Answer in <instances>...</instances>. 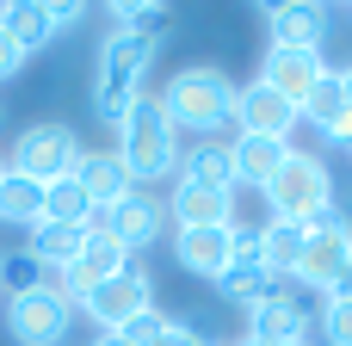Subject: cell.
<instances>
[{
    "mask_svg": "<svg viewBox=\"0 0 352 346\" xmlns=\"http://www.w3.org/2000/svg\"><path fill=\"white\" fill-rule=\"evenodd\" d=\"M161 111H167V124L186 136H217V130H229L235 124V80L223 74V68H210V62H192V68H179L161 93Z\"/></svg>",
    "mask_w": 352,
    "mask_h": 346,
    "instance_id": "6da1fadb",
    "label": "cell"
},
{
    "mask_svg": "<svg viewBox=\"0 0 352 346\" xmlns=\"http://www.w3.org/2000/svg\"><path fill=\"white\" fill-rule=\"evenodd\" d=\"M118 161L130 167L136 186L179 173V130L167 124V111H161L155 93H142V99L124 111V124H118Z\"/></svg>",
    "mask_w": 352,
    "mask_h": 346,
    "instance_id": "7a4b0ae2",
    "label": "cell"
},
{
    "mask_svg": "<svg viewBox=\"0 0 352 346\" xmlns=\"http://www.w3.org/2000/svg\"><path fill=\"white\" fill-rule=\"evenodd\" d=\"M161 37H130V31H111L105 50H99V80H93V111L105 124H124V111L142 99V80H148V62H155Z\"/></svg>",
    "mask_w": 352,
    "mask_h": 346,
    "instance_id": "3957f363",
    "label": "cell"
},
{
    "mask_svg": "<svg viewBox=\"0 0 352 346\" xmlns=\"http://www.w3.org/2000/svg\"><path fill=\"white\" fill-rule=\"evenodd\" d=\"M266 204H272L278 223H303V229L322 223V217L334 210V173H328V161L291 149V161H285L278 180L266 186Z\"/></svg>",
    "mask_w": 352,
    "mask_h": 346,
    "instance_id": "277c9868",
    "label": "cell"
},
{
    "mask_svg": "<svg viewBox=\"0 0 352 346\" xmlns=\"http://www.w3.org/2000/svg\"><path fill=\"white\" fill-rule=\"evenodd\" d=\"M68 322H74V303L62 297V285L50 272H43V285H31L6 303V334L19 346H56L68 334Z\"/></svg>",
    "mask_w": 352,
    "mask_h": 346,
    "instance_id": "5b68a950",
    "label": "cell"
},
{
    "mask_svg": "<svg viewBox=\"0 0 352 346\" xmlns=\"http://www.w3.org/2000/svg\"><path fill=\"white\" fill-rule=\"evenodd\" d=\"M6 167L25 173V180H37V186H50V180H62V173L80 167V136L68 124H31V130H19Z\"/></svg>",
    "mask_w": 352,
    "mask_h": 346,
    "instance_id": "8992f818",
    "label": "cell"
},
{
    "mask_svg": "<svg viewBox=\"0 0 352 346\" xmlns=\"http://www.w3.org/2000/svg\"><path fill=\"white\" fill-rule=\"evenodd\" d=\"M352 266V223L340 210H328L322 223H309V235H303V260H297V285H309V291H322V297H334V285H340V272Z\"/></svg>",
    "mask_w": 352,
    "mask_h": 346,
    "instance_id": "52a82bcc",
    "label": "cell"
},
{
    "mask_svg": "<svg viewBox=\"0 0 352 346\" xmlns=\"http://www.w3.org/2000/svg\"><path fill=\"white\" fill-rule=\"evenodd\" d=\"M80 310L99 322V334H118L124 322H136L142 310H155V279L130 260L118 279H105V285H93L87 297H80Z\"/></svg>",
    "mask_w": 352,
    "mask_h": 346,
    "instance_id": "ba28073f",
    "label": "cell"
},
{
    "mask_svg": "<svg viewBox=\"0 0 352 346\" xmlns=\"http://www.w3.org/2000/svg\"><path fill=\"white\" fill-rule=\"evenodd\" d=\"M87 229H105L111 241H124L130 254H142V248L161 241V229H167V204L148 198V192H130V198L111 204V210H87Z\"/></svg>",
    "mask_w": 352,
    "mask_h": 346,
    "instance_id": "9c48e42d",
    "label": "cell"
},
{
    "mask_svg": "<svg viewBox=\"0 0 352 346\" xmlns=\"http://www.w3.org/2000/svg\"><path fill=\"white\" fill-rule=\"evenodd\" d=\"M241 235H254V229H241L235 217L229 223H210V229H179L173 235V260L186 266V272H198V279H223V266L235 260V248H241Z\"/></svg>",
    "mask_w": 352,
    "mask_h": 346,
    "instance_id": "30bf717a",
    "label": "cell"
},
{
    "mask_svg": "<svg viewBox=\"0 0 352 346\" xmlns=\"http://www.w3.org/2000/svg\"><path fill=\"white\" fill-rule=\"evenodd\" d=\"M303 118H297V105L291 99H278L272 87H260V80H248V87H235V136H278V142H291V130H297Z\"/></svg>",
    "mask_w": 352,
    "mask_h": 346,
    "instance_id": "8fae6325",
    "label": "cell"
},
{
    "mask_svg": "<svg viewBox=\"0 0 352 346\" xmlns=\"http://www.w3.org/2000/svg\"><path fill=\"white\" fill-rule=\"evenodd\" d=\"M124 266H130V248H124V241H111L105 229H87V248H80V260H74V266H68V272H62L56 285H62V297H68V303L80 310V297H87L93 285L118 279Z\"/></svg>",
    "mask_w": 352,
    "mask_h": 346,
    "instance_id": "7c38bea8",
    "label": "cell"
},
{
    "mask_svg": "<svg viewBox=\"0 0 352 346\" xmlns=\"http://www.w3.org/2000/svg\"><path fill=\"white\" fill-rule=\"evenodd\" d=\"M217 291H223V303L229 310H260L266 297H278L285 285L260 266V254H254V235H241V248H235V260L223 266V279H217Z\"/></svg>",
    "mask_w": 352,
    "mask_h": 346,
    "instance_id": "4fadbf2b",
    "label": "cell"
},
{
    "mask_svg": "<svg viewBox=\"0 0 352 346\" xmlns=\"http://www.w3.org/2000/svg\"><path fill=\"white\" fill-rule=\"evenodd\" d=\"M248 340L254 346H303L309 340V310L291 297V285L278 297H266L260 310H248Z\"/></svg>",
    "mask_w": 352,
    "mask_h": 346,
    "instance_id": "5bb4252c",
    "label": "cell"
},
{
    "mask_svg": "<svg viewBox=\"0 0 352 346\" xmlns=\"http://www.w3.org/2000/svg\"><path fill=\"white\" fill-rule=\"evenodd\" d=\"M322 74H328L322 50H266V62H260V87H272V93L291 99V105H303Z\"/></svg>",
    "mask_w": 352,
    "mask_h": 346,
    "instance_id": "9a60e30c",
    "label": "cell"
},
{
    "mask_svg": "<svg viewBox=\"0 0 352 346\" xmlns=\"http://www.w3.org/2000/svg\"><path fill=\"white\" fill-rule=\"evenodd\" d=\"M74 180H80V192H87L93 210H111V204H124L130 192H142V186L130 180V167L118 161V149H87L80 167H74Z\"/></svg>",
    "mask_w": 352,
    "mask_h": 346,
    "instance_id": "2e32d148",
    "label": "cell"
},
{
    "mask_svg": "<svg viewBox=\"0 0 352 346\" xmlns=\"http://www.w3.org/2000/svg\"><path fill=\"white\" fill-rule=\"evenodd\" d=\"M266 37L272 50H322L328 6H266Z\"/></svg>",
    "mask_w": 352,
    "mask_h": 346,
    "instance_id": "e0dca14e",
    "label": "cell"
},
{
    "mask_svg": "<svg viewBox=\"0 0 352 346\" xmlns=\"http://www.w3.org/2000/svg\"><path fill=\"white\" fill-rule=\"evenodd\" d=\"M229 155H235V186H260L266 192L278 180V167L291 161V142H278V136H235Z\"/></svg>",
    "mask_w": 352,
    "mask_h": 346,
    "instance_id": "ac0fdd59",
    "label": "cell"
},
{
    "mask_svg": "<svg viewBox=\"0 0 352 346\" xmlns=\"http://www.w3.org/2000/svg\"><path fill=\"white\" fill-rule=\"evenodd\" d=\"M80 248H87V223H37L25 254H31L50 279H62V272L80 260Z\"/></svg>",
    "mask_w": 352,
    "mask_h": 346,
    "instance_id": "d6986e66",
    "label": "cell"
},
{
    "mask_svg": "<svg viewBox=\"0 0 352 346\" xmlns=\"http://www.w3.org/2000/svg\"><path fill=\"white\" fill-rule=\"evenodd\" d=\"M303 235H309L303 223H278V217H272V223L254 235V254H260V266H266L278 285H291V279H297V260H303Z\"/></svg>",
    "mask_w": 352,
    "mask_h": 346,
    "instance_id": "ffe728a7",
    "label": "cell"
},
{
    "mask_svg": "<svg viewBox=\"0 0 352 346\" xmlns=\"http://www.w3.org/2000/svg\"><path fill=\"white\" fill-rule=\"evenodd\" d=\"M167 217H173L179 229H210V223H229L235 210H229V192H210V186L179 180L173 198H167Z\"/></svg>",
    "mask_w": 352,
    "mask_h": 346,
    "instance_id": "44dd1931",
    "label": "cell"
},
{
    "mask_svg": "<svg viewBox=\"0 0 352 346\" xmlns=\"http://www.w3.org/2000/svg\"><path fill=\"white\" fill-rule=\"evenodd\" d=\"M179 180H192V186H210V192H235V155H229V142L204 136V142L186 155V173H179Z\"/></svg>",
    "mask_w": 352,
    "mask_h": 346,
    "instance_id": "7402d4cb",
    "label": "cell"
},
{
    "mask_svg": "<svg viewBox=\"0 0 352 346\" xmlns=\"http://www.w3.org/2000/svg\"><path fill=\"white\" fill-rule=\"evenodd\" d=\"M6 37L19 43V56H37L56 37V12L43 0H19V6H6Z\"/></svg>",
    "mask_w": 352,
    "mask_h": 346,
    "instance_id": "603a6c76",
    "label": "cell"
},
{
    "mask_svg": "<svg viewBox=\"0 0 352 346\" xmlns=\"http://www.w3.org/2000/svg\"><path fill=\"white\" fill-rule=\"evenodd\" d=\"M0 223H19V229H37V223H43V186L6 167V173H0Z\"/></svg>",
    "mask_w": 352,
    "mask_h": 346,
    "instance_id": "cb8c5ba5",
    "label": "cell"
},
{
    "mask_svg": "<svg viewBox=\"0 0 352 346\" xmlns=\"http://www.w3.org/2000/svg\"><path fill=\"white\" fill-rule=\"evenodd\" d=\"M105 12H111V31H130V37H161L173 6H161V0H118V6H105Z\"/></svg>",
    "mask_w": 352,
    "mask_h": 346,
    "instance_id": "d4e9b609",
    "label": "cell"
},
{
    "mask_svg": "<svg viewBox=\"0 0 352 346\" xmlns=\"http://www.w3.org/2000/svg\"><path fill=\"white\" fill-rule=\"evenodd\" d=\"M340 111H346V87H340V68H328V74H322V80L309 87V99L297 105V118H309L316 130H328V124H334Z\"/></svg>",
    "mask_w": 352,
    "mask_h": 346,
    "instance_id": "484cf974",
    "label": "cell"
},
{
    "mask_svg": "<svg viewBox=\"0 0 352 346\" xmlns=\"http://www.w3.org/2000/svg\"><path fill=\"white\" fill-rule=\"evenodd\" d=\"M87 192H80V180L74 173H62V180H50L43 186V223H87Z\"/></svg>",
    "mask_w": 352,
    "mask_h": 346,
    "instance_id": "4316f807",
    "label": "cell"
},
{
    "mask_svg": "<svg viewBox=\"0 0 352 346\" xmlns=\"http://www.w3.org/2000/svg\"><path fill=\"white\" fill-rule=\"evenodd\" d=\"M322 340L328 346H352V297H328V303H322Z\"/></svg>",
    "mask_w": 352,
    "mask_h": 346,
    "instance_id": "83f0119b",
    "label": "cell"
},
{
    "mask_svg": "<svg viewBox=\"0 0 352 346\" xmlns=\"http://www.w3.org/2000/svg\"><path fill=\"white\" fill-rule=\"evenodd\" d=\"M118 334H124V346H155L161 334H167V316H161V310H142V316H136V322H124Z\"/></svg>",
    "mask_w": 352,
    "mask_h": 346,
    "instance_id": "f1b7e54d",
    "label": "cell"
},
{
    "mask_svg": "<svg viewBox=\"0 0 352 346\" xmlns=\"http://www.w3.org/2000/svg\"><path fill=\"white\" fill-rule=\"evenodd\" d=\"M0 279L12 285V297L19 291H31V285H43V266L31 260V254H6V266H0Z\"/></svg>",
    "mask_w": 352,
    "mask_h": 346,
    "instance_id": "f546056e",
    "label": "cell"
},
{
    "mask_svg": "<svg viewBox=\"0 0 352 346\" xmlns=\"http://www.w3.org/2000/svg\"><path fill=\"white\" fill-rule=\"evenodd\" d=\"M19 68H25V56H19V43L6 37V25H0V80H12Z\"/></svg>",
    "mask_w": 352,
    "mask_h": 346,
    "instance_id": "4dcf8cb0",
    "label": "cell"
},
{
    "mask_svg": "<svg viewBox=\"0 0 352 346\" xmlns=\"http://www.w3.org/2000/svg\"><path fill=\"white\" fill-rule=\"evenodd\" d=\"M155 346H210V340H204L198 328H179V322H167V334H161Z\"/></svg>",
    "mask_w": 352,
    "mask_h": 346,
    "instance_id": "1f68e13d",
    "label": "cell"
},
{
    "mask_svg": "<svg viewBox=\"0 0 352 346\" xmlns=\"http://www.w3.org/2000/svg\"><path fill=\"white\" fill-rule=\"evenodd\" d=\"M322 136H328L334 149H352V111H340V118H334V124H328Z\"/></svg>",
    "mask_w": 352,
    "mask_h": 346,
    "instance_id": "d6a6232c",
    "label": "cell"
},
{
    "mask_svg": "<svg viewBox=\"0 0 352 346\" xmlns=\"http://www.w3.org/2000/svg\"><path fill=\"white\" fill-rule=\"evenodd\" d=\"M50 12H56V31H62V25H74V19H80V12H87V6H74V0H56V6H50Z\"/></svg>",
    "mask_w": 352,
    "mask_h": 346,
    "instance_id": "836d02e7",
    "label": "cell"
},
{
    "mask_svg": "<svg viewBox=\"0 0 352 346\" xmlns=\"http://www.w3.org/2000/svg\"><path fill=\"white\" fill-rule=\"evenodd\" d=\"M334 297H352V266L340 272V285H334Z\"/></svg>",
    "mask_w": 352,
    "mask_h": 346,
    "instance_id": "e575fe53",
    "label": "cell"
},
{
    "mask_svg": "<svg viewBox=\"0 0 352 346\" xmlns=\"http://www.w3.org/2000/svg\"><path fill=\"white\" fill-rule=\"evenodd\" d=\"M340 87H346V111H352V68H340Z\"/></svg>",
    "mask_w": 352,
    "mask_h": 346,
    "instance_id": "d590c367",
    "label": "cell"
},
{
    "mask_svg": "<svg viewBox=\"0 0 352 346\" xmlns=\"http://www.w3.org/2000/svg\"><path fill=\"white\" fill-rule=\"evenodd\" d=\"M93 346H124V334H99V340H93Z\"/></svg>",
    "mask_w": 352,
    "mask_h": 346,
    "instance_id": "8d00e7d4",
    "label": "cell"
},
{
    "mask_svg": "<svg viewBox=\"0 0 352 346\" xmlns=\"http://www.w3.org/2000/svg\"><path fill=\"white\" fill-rule=\"evenodd\" d=\"M0 266H6V254H0Z\"/></svg>",
    "mask_w": 352,
    "mask_h": 346,
    "instance_id": "74e56055",
    "label": "cell"
},
{
    "mask_svg": "<svg viewBox=\"0 0 352 346\" xmlns=\"http://www.w3.org/2000/svg\"><path fill=\"white\" fill-rule=\"evenodd\" d=\"M0 173H6V161H0Z\"/></svg>",
    "mask_w": 352,
    "mask_h": 346,
    "instance_id": "f35d334b",
    "label": "cell"
},
{
    "mask_svg": "<svg viewBox=\"0 0 352 346\" xmlns=\"http://www.w3.org/2000/svg\"><path fill=\"white\" fill-rule=\"evenodd\" d=\"M0 111H6V105H0Z\"/></svg>",
    "mask_w": 352,
    "mask_h": 346,
    "instance_id": "ab89813d",
    "label": "cell"
},
{
    "mask_svg": "<svg viewBox=\"0 0 352 346\" xmlns=\"http://www.w3.org/2000/svg\"><path fill=\"white\" fill-rule=\"evenodd\" d=\"M303 346H309V340H303Z\"/></svg>",
    "mask_w": 352,
    "mask_h": 346,
    "instance_id": "60d3db41",
    "label": "cell"
}]
</instances>
